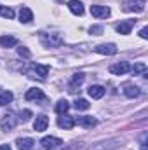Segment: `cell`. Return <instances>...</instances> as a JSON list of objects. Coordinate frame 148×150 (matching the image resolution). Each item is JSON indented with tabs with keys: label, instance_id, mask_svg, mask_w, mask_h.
<instances>
[{
	"label": "cell",
	"instance_id": "obj_5",
	"mask_svg": "<svg viewBox=\"0 0 148 150\" xmlns=\"http://www.w3.org/2000/svg\"><path fill=\"white\" fill-rule=\"evenodd\" d=\"M16 124H18V117H16L14 113H5V115L2 117V120H0V126H2L4 131H11V129H14Z\"/></svg>",
	"mask_w": 148,
	"mask_h": 150
},
{
	"label": "cell",
	"instance_id": "obj_23",
	"mask_svg": "<svg viewBox=\"0 0 148 150\" xmlns=\"http://www.w3.org/2000/svg\"><path fill=\"white\" fill-rule=\"evenodd\" d=\"M0 16L5 19H14V9L7 5H0Z\"/></svg>",
	"mask_w": 148,
	"mask_h": 150
},
{
	"label": "cell",
	"instance_id": "obj_19",
	"mask_svg": "<svg viewBox=\"0 0 148 150\" xmlns=\"http://www.w3.org/2000/svg\"><path fill=\"white\" fill-rule=\"evenodd\" d=\"M124 94H125L127 98H138V96L141 94V91H140V87H136V86H131V84H127V86L124 87Z\"/></svg>",
	"mask_w": 148,
	"mask_h": 150
},
{
	"label": "cell",
	"instance_id": "obj_29",
	"mask_svg": "<svg viewBox=\"0 0 148 150\" xmlns=\"http://www.w3.org/2000/svg\"><path fill=\"white\" fill-rule=\"evenodd\" d=\"M30 117H32V112L30 110H23V112L19 113V120H23V122L30 120Z\"/></svg>",
	"mask_w": 148,
	"mask_h": 150
},
{
	"label": "cell",
	"instance_id": "obj_13",
	"mask_svg": "<svg viewBox=\"0 0 148 150\" xmlns=\"http://www.w3.org/2000/svg\"><path fill=\"white\" fill-rule=\"evenodd\" d=\"M47 126H49V119H47V115H38L37 119H35V122H33V129H35L37 133L45 131Z\"/></svg>",
	"mask_w": 148,
	"mask_h": 150
},
{
	"label": "cell",
	"instance_id": "obj_31",
	"mask_svg": "<svg viewBox=\"0 0 148 150\" xmlns=\"http://www.w3.org/2000/svg\"><path fill=\"white\" fill-rule=\"evenodd\" d=\"M0 150H11L9 145H0Z\"/></svg>",
	"mask_w": 148,
	"mask_h": 150
},
{
	"label": "cell",
	"instance_id": "obj_24",
	"mask_svg": "<svg viewBox=\"0 0 148 150\" xmlns=\"http://www.w3.org/2000/svg\"><path fill=\"white\" fill-rule=\"evenodd\" d=\"M12 93L11 91H2L0 93V107H5V105H9L11 101H12Z\"/></svg>",
	"mask_w": 148,
	"mask_h": 150
},
{
	"label": "cell",
	"instance_id": "obj_32",
	"mask_svg": "<svg viewBox=\"0 0 148 150\" xmlns=\"http://www.w3.org/2000/svg\"><path fill=\"white\" fill-rule=\"evenodd\" d=\"M141 150H147V145H145V143H143V145H141Z\"/></svg>",
	"mask_w": 148,
	"mask_h": 150
},
{
	"label": "cell",
	"instance_id": "obj_6",
	"mask_svg": "<svg viewBox=\"0 0 148 150\" xmlns=\"http://www.w3.org/2000/svg\"><path fill=\"white\" fill-rule=\"evenodd\" d=\"M91 14L94 18H98V19H103V18L110 16L111 11H110V7H106V5H91Z\"/></svg>",
	"mask_w": 148,
	"mask_h": 150
},
{
	"label": "cell",
	"instance_id": "obj_3",
	"mask_svg": "<svg viewBox=\"0 0 148 150\" xmlns=\"http://www.w3.org/2000/svg\"><path fill=\"white\" fill-rule=\"evenodd\" d=\"M118 143H120L118 138H110V140H105V142H99V143L89 147L87 150H115L118 147Z\"/></svg>",
	"mask_w": 148,
	"mask_h": 150
},
{
	"label": "cell",
	"instance_id": "obj_27",
	"mask_svg": "<svg viewBox=\"0 0 148 150\" xmlns=\"http://www.w3.org/2000/svg\"><path fill=\"white\" fill-rule=\"evenodd\" d=\"M18 54H19L21 58H30V56H32L30 49H28V47H25V45H19V47H18Z\"/></svg>",
	"mask_w": 148,
	"mask_h": 150
},
{
	"label": "cell",
	"instance_id": "obj_28",
	"mask_svg": "<svg viewBox=\"0 0 148 150\" xmlns=\"http://www.w3.org/2000/svg\"><path fill=\"white\" fill-rule=\"evenodd\" d=\"M89 33H91V35H101V33H103V26L94 25V26H91V28H89Z\"/></svg>",
	"mask_w": 148,
	"mask_h": 150
},
{
	"label": "cell",
	"instance_id": "obj_30",
	"mask_svg": "<svg viewBox=\"0 0 148 150\" xmlns=\"http://www.w3.org/2000/svg\"><path fill=\"white\" fill-rule=\"evenodd\" d=\"M140 37H141V38H148V28H147V26L140 30Z\"/></svg>",
	"mask_w": 148,
	"mask_h": 150
},
{
	"label": "cell",
	"instance_id": "obj_7",
	"mask_svg": "<svg viewBox=\"0 0 148 150\" xmlns=\"http://www.w3.org/2000/svg\"><path fill=\"white\" fill-rule=\"evenodd\" d=\"M94 51L96 52H99V54H105V56H113V54H117V45L115 44H99V45H96L94 47Z\"/></svg>",
	"mask_w": 148,
	"mask_h": 150
},
{
	"label": "cell",
	"instance_id": "obj_8",
	"mask_svg": "<svg viewBox=\"0 0 148 150\" xmlns=\"http://www.w3.org/2000/svg\"><path fill=\"white\" fill-rule=\"evenodd\" d=\"M129 63L127 61H118V63H113V65H110V74L113 75H124V74H127L129 72Z\"/></svg>",
	"mask_w": 148,
	"mask_h": 150
},
{
	"label": "cell",
	"instance_id": "obj_2",
	"mask_svg": "<svg viewBox=\"0 0 148 150\" xmlns=\"http://www.w3.org/2000/svg\"><path fill=\"white\" fill-rule=\"evenodd\" d=\"M147 5V0H125L122 9L125 12H141Z\"/></svg>",
	"mask_w": 148,
	"mask_h": 150
},
{
	"label": "cell",
	"instance_id": "obj_20",
	"mask_svg": "<svg viewBox=\"0 0 148 150\" xmlns=\"http://www.w3.org/2000/svg\"><path fill=\"white\" fill-rule=\"evenodd\" d=\"M18 44V38L12 37V35H2L0 37V45L2 47H14Z\"/></svg>",
	"mask_w": 148,
	"mask_h": 150
},
{
	"label": "cell",
	"instance_id": "obj_15",
	"mask_svg": "<svg viewBox=\"0 0 148 150\" xmlns=\"http://www.w3.org/2000/svg\"><path fill=\"white\" fill-rule=\"evenodd\" d=\"M66 5H68L70 12L75 14V16H82V14H84V5H82V2H80V0H70Z\"/></svg>",
	"mask_w": 148,
	"mask_h": 150
},
{
	"label": "cell",
	"instance_id": "obj_16",
	"mask_svg": "<svg viewBox=\"0 0 148 150\" xmlns=\"http://www.w3.org/2000/svg\"><path fill=\"white\" fill-rule=\"evenodd\" d=\"M35 145V142L32 138H18L16 140V147L18 150H32Z\"/></svg>",
	"mask_w": 148,
	"mask_h": 150
},
{
	"label": "cell",
	"instance_id": "obj_10",
	"mask_svg": "<svg viewBox=\"0 0 148 150\" xmlns=\"http://www.w3.org/2000/svg\"><path fill=\"white\" fill-rule=\"evenodd\" d=\"M58 126H59L61 129H72L75 126V119L70 117V115H66V113H63V115L58 117Z\"/></svg>",
	"mask_w": 148,
	"mask_h": 150
},
{
	"label": "cell",
	"instance_id": "obj_4",
	"mask_svg": "<svg viewBox=\"0 0 148 150\" xmlns=\"http://www.w3.org/2000/svg\"><path fill=\"white\" fill-rule=\"evenodd\" d=\"M40 145H42L44 150H56L63 145V140H59L56 136H45V138H42Z\"/></svg>",
	"mask_w": 148,
	"mask_h": 150
},
{
	"label": "cell",
	"instance_id": "obj_14",
	"mask_svg": "<svg viewBox=\"0 0 148 150\" xmlns=\"http://www.w3.org/2000/svg\"><path fill=\"white\" fill-rule=\"evenodd\" d=\"M84 74H75L72 77V80H70V84H68V91L70 93H77V89L82 86V82H84Z\"/></svg>",
	"mask_w": 148,
	"mask_h": 150
},
{
	"label": "cell",
	"instance_id": "obj_25",
	"mask_svg": "<svg viewBox=\"0 0 148 150\" xmlns=\"http://www.w3.org/2000/svg\"><path fill=\"white\" fill-rule=\"evenodd\" d=\"M33 72L38 75V77H42V79H45L47 74H49V67L47 65H33Z\"/></svg>",
	"mask_w": 148,
	"mask_h": 150
},
{
	"label": "cell",
	"instance_id": "obj_21",
	"mask_svg": "<svg viewBox=\"0 0 148 150\" xmlns=\"http://www.w3.org/2000/svg\"><path fill=\"white\" fill-rule=\"evenodd\" d=\"M54 110L58 115H63V113H66L70 110V103L66 101V100H59L58 103H56V107H54Z\"/></svg>",
	"mask_w": 148,
	"mask_h": 150
},
{
	"label": "cell",
	"instance_id": "obj_12",
	"mask_svg": "<svg viewBox=\"0 0 148 150\" xmlns=\"http://www.w3.org/2000/svg\"><path fill=\"white\" fill-rule=\"evenodd\" d=\"M75 124L84 126V127H94L98 124V120L94 117H91V115H82V117H77L75 119Z\"/></svg>",
	"mask_w": 148,
	"mask_h": 150
},
{
	"label": "cell",
	"instance_id": "obj_1",
	"mask_svg": "<svg viewBox=\"0 0 148 150\" xmlns=\"http://www.w3.org/2000/svg\"><path fill=\"white\" fill-rule=\"evenodd\" d=\"M40 40H42V44L45 47H59L65 42L61 33H45V32L40 33Z\"/></svg>",
	"mask_w": 148,
	"mask_h": 150
},
{
	"label": "cell",
	"instance_id": "obj_9",
	"mask_svg": "<svg viewBox=\"0 0 148 150\" xmlns=\"http://www.w3.org/2000/svg\"><path fill=\"white\" fill-rule=\"evenodd\" d=\"M44 98H45V96H44V91H42V89H37V87L28 89L26 94H25V100H26V101H38V100H44Z\"/></svg>",
	"mask_w": 148,
	"mask_h": 150
},
{
	"label": "cell",
	"instance_id": "obj_17",
	"mask_svg": "<svg viewBox=\"0 0 148 150\" xmlns=\"http://www.w3.org/2000/svg\"><path fill=\"white\" fill-rule=\"evenodd\" d=\"M87 93H89V96H91L92 100H99V98L105 96V87H103V86H91V87L87 89Z\"/></svg>",
	"mask_w": 148,
	"mask_h": 150
},
{
	"label": "cell",
	"instance_id": "obj_26",
	"mask_svg": "<svg viewBox=\"0 0 148 150\" xmlns=\"http://www.w3.org/2000/svg\"><path fill=\"white\" fill-rule=\"evenodd\" d=\"M77 110H87L89 107H91V103L87 101V100H84V98H78L77 101H75V105H73Z\"/></svg>",
	"mask_w": 148,
	"mask_h": 150
},
{
	"label": "cell",
	"instance_id": "obj_11",
	"mask_svg": "<svg viewBox=\"0 0 148 150\" xmlns=\"http://www.w3.org/2000/svg\"><path fill=\"white\" fill-rule=\"evenodd\" d=\"M134 21H136V19L122 21V23H118V25L115 26V30H117L120 35H129V33H131V28H132V25H134Z\"/></svg>",
	"mask_w": 148,
	"mask_h": 150
},
{
	"label": "cell",
	"instance_id": "obj_22",
	"mask_svg": "<svg viewBox=\"0 0 148 150\" xmlns=\"http://www.w3.org/2000/svg\"><path fill=\"white\" fill-rule=\"evenodd\" d=\"M129 70H131L134 75L145 74V72H147V63H143V61H138V63H134L132 67H129Z\"/></svg>",
	"mask_w": 148,
	"mask_h": 150
},
{
	"label": "cell",
	"instance_id": "obj_18",
	"mask_svg": "<svg viewBox=\"0 0 148 150\" xmlns=\"http://www.w3.org/2000/svg\"><path fill=\"white\" fill-rule=\"evenodd\" d=\"M19 21H21V23H32V21H33V12H32V9L21 7V11H19Z\"/></svg>",
	"mask_w": 148,
	"mask_h": 150
}]
</instances>
